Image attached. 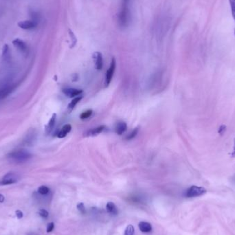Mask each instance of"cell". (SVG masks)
I'll list each match as a JSON object with an SVG mask.
<instances>
[{"label":"cell","instance_id":"1","mask_svg":"<svg viewBox=\"0 0 235 235\" xmlns=\"http://www.w3.org/2000/svg\"><path fill=\"white\" fill-rule=\"evenodd\" d=\"M10 160L16 163H22L28 161L31 158V154L28 151L24 149L14 151L8 155Z\"/></svg>","mask_w":235,"mask_h":235},{"label":"cell","instance_id":"2","mask_svg":"<svg viewBox=\"0 0 235 235\" xmlns=\"http://www.w3.org/2000/svg\"><path fill=\"white\" fill-rule=\"evenodd\" d=\"M129 0H123V3L121 8L118 17V22L122 27H125L128 25L129 21V10L128 4Z\"/></svg>","mask_w":235,"mask_h":235},{"label":"cell","instance_id":"3","mask_svg":"<svg viewBox=\"0 0 235 235\" xmlns=\"http://www.w3.org/2000/svg\"><path fill=\"white\" fill-rule=\"evenodd\" d=\"M206 192V190L204 188L198 186H192L186 190L185 196L188 198H193L204 195Z\"/></svg>","mask_w":235,"mask_h":235},{"label":"cell","instance_id":"4","mask_svg":"<svg viewBox=\"0 0 235 235\" xmlns=\"http://www.w3.org/2000/svg\"><path fill=\"white\" fill-rule=\"evenodd\" d=\"M37 22L34 19L30 20H23L20 21L18 23V26L23 30H32L37 26Z\"/></svg>","mask_w":235,"mask_h":235},{"label":"cell","instance_id":"5","mask_svg":"<svg viewBox=\"0 0 235 235\" xmlns=\"http://www.w3.org/2000/svg\"><path fill=\"white\" fill-rule=\"evenodd\" d=\"M116 69V60L114 58H113L111 61V64H110V66L109 70L108 72H106V76H105V85L106 86H108L110 82H111L113 74H114V71Z\"/></svg>","mask_w":235,"mask_h":235},{"label":"cell","instance_id":"6","mask_svg":"<svg viewBox=\"0 0 235 235\" xmlns=\"http://www.w3.org/2000/svg\"><path fill=\"white\" fill-rule=\"evenodd\" d=\"M12 44L22 54H28V47L23 40L20 39H15V40H13Z\"/></svg>","mask_w":235,"mask_h":235},{"label":"cell","instance_id":"7","mask_svg":"<svg viewBox=\"0 0 235 235\" xmlns=\"http://www.w3.org/2000/svg\"><path fill=\"white\" fill-rule=\"evenodd\" d=\"M17 181V176L15 173L10 172L3 177V179L0 182L2 185H9L15 183Z\"/></svg>","mask_w":235,"mask_h":235},{"label":"cell","instance_id":"8","mask_svg":"<svg viewBox=\"0 0 235 235\" xmlns=\"http://www.w3.org/2000/svg\"><path fill=\"white\" fill-rule=\"evenodd\" d=\"M93 58L95 62V66L97 70H101L103 66V59L102 55L100 52H96L93 55Z\"/></svg>","mask_w":235,"mask_h":235},{"label":"cell","instance_id":"9","mask_svg":"<svg viewBox=\"0 0 235 235\" xmlns=\"http://www.w3.org/2000/svg\"><path fill=\"white\" fill-rule=\"evenodd\" d=\"M63 92L65 95L70 98L76 97V96L81 95L82 93V89H74V88H65V89H63Z\"/></svg>","mask_w":235,"mask_h":235},{"label":"cell","instance_id":"10","mask_svg":"<svg viewBox=\"0 0 235 235\" xmlns=\"http://www.w3.org/2000/svg\"><path fill=\"white\" fill-rule=\"evenodd\" d=\"M71 129H72V126L70 125V124H65V125H64L61 128V129L60 130L59 132L58 133L57 136L59 138H63L70 132Z\"/></svg>","mask_w":235,"mask_h":235},{"label":"cell","instance_id":"11","mask_svg":"<svg viewBox=\"0 0 235 235\" xmlns=\"http://www.w3.org/2000/svg\"><path fill=\"white\" fill-rule=\"evenodd\" d=\"M127 129V124L124 122H119L116 124L115 127L116 133L118 135H122L125 132Z\"/></svg>","mask_w":235,"mask_h":235},{"label":"cell","instance_id":"12","mask_svg":"<svg viewBox=\"0 0 235 235\" xmlns=\"http://www.w3.org/2000/svg\"><path fill=\"white\" fill-rule=\"evenodd\" d=\"M106 127L105 125H101L99 126L96 128H94V129H92L91 130H89L88 132L87 133V136H97V135L100 134L102 133L103 131L105 130Z\"/></svg>","mask_w":235,"mask_h":235},{"label":"cell","instance_id":"13","mask_svg":"<svg viewBox=\"0 0 235 235\" xmlns=\"http://www.w3.org/2000/svg\"><path fill=\"white\" fill-rule=\"evenodd\" d=\"M139 228L142 232L148 233L152 230V226L151 223L146 222H141L139 223Z\"/></svg>","mask_w":235,"mask_h":235},{"label":"cell","instance_id":"14","mask_svg":"<svg viewBox=\"0 0 235 235\" xmlns=\"http://www.w3.org/2000/svg\"><path fill=\"white\" fill-rule=\"evenodd\" d=\"M12 91V88L10 87H5L0 89V101L6 98Z\"/></svg>","mask_w":235,"mask_h":235},{"label":"cell","instance_id":"15","mask_svg":"<svg viewBox=\"0 0 235 235\" xmlns=\"http://www.w3.org/2000/svg\"><path fill=\"white\" fill-rule=\"evenodd\" d=\"M106 209L109 213L113 214V215H117L118 212L117 207L116 206L114 203L112 202H109L107 203Z\"/></svg>","mask_w":235,"mask_h":235},{"label":"cell","instance_id":"16","mask_svg":"<svg viewBox=\"0 0 235 235\" xmlns=\"http://www.w3.org/2000/svg\"><path fill=\"white\" fill-rule=\"evenodd\" d=\"M56 117H57V115L55 114V113H54L53 116H52L51 119L50 120L49 122H48V126L46 127V133H50L52 130L53 129V128L55 125V122H56Z\"/></svg>","mask_w":235,"mask_h":235},{"label":"cell","instance_id":"17","mask_svg":"<svg viewBox=\"0 0 235 235\" xmlns=\"http://www.w3.org/2000/svg\"><path fill=\"white\" fill-rule=\"evenodd\" d=\"M82 98V96H77V97L74 98L72 101L70 102V104H69L68 105V108L70 110V111H72V109H73L75 106L77 105L78 103L81 101V100Z\"/></svg>","mask_w":235,"mask_h":235},{"label":"cell","instance_id":"18","mask_svg":"<svg viewBox=\"0 0 235 235\" xmlns=\"http://www.w3.org/2000/svg\"><path fill=\"white\" fill-rule=\"evenodd\" d=\"M135 229L133 225L129 224L126 228L125 230H124V235H134Z\"/></svg>","mask_w":235,"mask_h":235},{"label":"cell","instance_id":"19","mask_svg":"<svg viewBox=\"0 0 235 235\" xmlns=\"http://www.w3.org/2000/svg\"><path fill=\"white\" fill-rule=\"evenodd\" d=\"M3 57L5 60H7L10 58V50L8 45H5L3 48Z\"/></svg>","mask_w":235,"mask_h":235},{"label":"cell","instance_id":"20","mask_svg":"<svg viewBox=\"0 0 235 235\" xmlns=\"http://www.w3.org/2000/svg\"><path fill=\"white\" fill-rule=\"evenodd\" d=\"M38 191H39V192L40 193L41 195H47L50 192V188L47 187L46 186H40V187L39 188V189H38Z\"/></svg>","mask_w":235,"mask_h":235},{"label":"cell","instance_id":"21","mask_svg":"<svg viewBox=\"0 0 235 235\" xmlns=\"http://www.w3.org/2000/svg\"><path fill=\"white\" fill-rule=\"evenodd\" d=\"M92 113H93L92 110H88V111L82 112L81 113V116H80L81 119H82V120L88 119V118H89V117H90L92 116Z\"/></svg>","mask_w":235,"mask_h":235},{"label":"cell","instance_id":"22","mask_svg":"<svg viewBox=\"0 0 235 235\" xmlns=\"http://www.w3.org/2000/svg\"><path fill=\"white\" fill-rule=\"evenodd\" d=\"M229 3L231 8V12L233 17V19L235 21V0H229Z\"/></svg>","mask_w":235,"mask_h":235},{"label":"cell","instance_id":"23","mask_svg":"<svg viewBox=\"0 0 235 235\" xmlns=\"http://www.w3.org/2000/svg\"><path fill=\"white\" fill-rule=\"evenodd\" d=\"M77 210H78L79 212H80L82 214H85L86 212V210H85V206L84 205L83 203H78L77 206Z\"/></svg>","mask_w":235,"mask_h":235},{"label":"cell","instance_id":"24","mask_svg":"<svg viewBox=\"0 0 235 235\" xmlns=\"http://www.w3.org/2000/svg\"><path fill=\"white\" fill-rule=\"evenodd\" d=\"M69 34H70V36L71 37V40H72V46H74L75 44L77 43V37H76L74 33L72 32V31L69 29Z\"/></svg>","mask_w":235,"mask_h":235},{"label":"cell","instance_id":"25","mask_svg":"<svg viewBox=\"0 0 235 235\" xmlns=\"http://www.w3.org/2000/svg\"><path fill=\"white\" fill-rule=\"evenodd\" d=\"M138 128H136V129H134L129 135H128V136L127 137V140L133 139V138L136 137V136L138 134Z\"/></svg>","mask_w":235,"mask_h":235},{"label":"cell","instance_id":"26","mask_svg":"<svg viewBox=\"0 0 235 235\" xmlns=\"http://www.w3.org/2000/svg\"><path fill=\"white\" fill-rule=\"evenodd\" d=\"M39 214L41 217H43V218H47V217L49 216V213H48L47 210L45 209H41L39 211Z\"/></svg>","mask_w":235,"mask_h":235},{"label":"cell","instance_id":"27","mask_svg":"<svg viewBox=\"0 0 235 235\" xmlns=\"http://www.w3.org/2000/svg\"><path fill=\"white\" fill-rule=\"evenodd\" d=\"M54 228V223H50L48 224V226H47V232H50L52 231Z\"/></svg>","mask_w":235,"mask_h":235},{"label":"cell","instance_id":"28","mask_svg":"<svg viewBox=\"0 0 235 235\" xmlns=\"http://www.w3.org/2000/svg\"><path fill=\"white\" fill-rule=\"evenodd\" d=\"M15 214H16V215H17V218H18V219H22V217H23V212L22 211H21V210H16Z\"/></svg>","mask_w":235,"mask_h":235},{"label":"cell","instance_id":"29","mask_svg":"<svg viewBox=\"0 0 235 235\" xmlns=\"http://www.w3.org/2000/svg\"><path fill=\"white\" fill-rule=\"evenodd\" d=\"M4 200H5L4 196L2 194H0V203H3V202H4Z\"/></svg>","mask_w":235,"mask_h":235},{"label":"cell","instance_id":"30","mask_svg":"<svg viewBox=\"0 0 235 235\" xmlns=\"http://www.w3.org/2000/svg\"><path fill=\"white\" fill-rule=\"evenodd\" d=\"M234 37H235V29L234 30Z\"/></svg>","mask_w":235,"mask_h":235},{"label":"cell","instance_id":"31","mask_svg":"<svg viewBox=\"0 0 235 235\" xmlns=\"http://www.w3.org/2000/svg\"><path fill=\"white\" fill-rule=\"evenodd\" d=\"M234 149H235V144H234Z\"/></svg>","mask_w":235,"mask_h":235},{"label":"cell","instance_id":"32","mask_svg":"<svg viewBox=\"0 0 235 235\" xmlns=\"http://www.w3.org/2000/svg\"><path fill=\"white\" fill-rule=\"evenodd\" d=\"M234 180H235V178H234Z\"/></svg>","mask_w":235,"mask_h":235}]
</instances>
